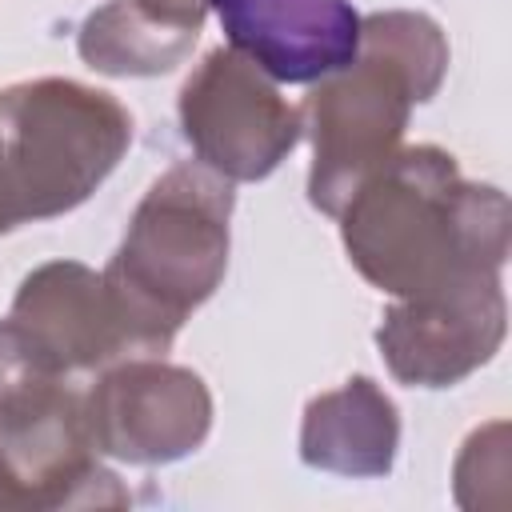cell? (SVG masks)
<instances>
[{"mask_svg":"<svg viewBox=\"0 0 512 512\" xmlns=\"http://www.w3.org/2000/svg\"><path fill=\"white\" fill-rule=\"evenodd\" d=\"M396 448V404L368 376H352L336 392H324L304 408L300 456L308 468L336 476H384L392 472Z\"/></svg>","mask_w":512,"mask_h":512,"instance_id":"obj_11","label":"cell"},{"mask_svg":"<svg viewBox=\"0 0 512 512\" xmlns=\"http://www.w3.org/2000/svg\"><path fill=\"white\" fill-rule=\"evenodd\" d=\"M228 48L268 80L316 84L360 52V12L348 0H204Z\"/></svg>","mask_w":512,"mask_h":512,"instance_id":"obj_9","label":"cell"},{"mask_svg":"<svg viewBox=\"0 0 512 512\" xmlns=\"http://www.w3.org/2000/svg\"><path fill=\"white\" fill-rule=\"evenodd\" d=\"M20 220V204H16V192H12V176H8V164H4V152H0V232H12Z\"/></svg>","mask_w":512,"mask_h":512,"instance_id":"obj_15","label":"cell"},{"mask_svg":"<svg viewBox=\"0 0 512 512\" xmlns=\"http://www.w3.org/2000/svg\"><path fill=\"white\" fill-rule=\"evenodd\" d=\"M232 188L204 164L168 168L136 204L104 284L132 352H164L228 268Z\"/></svg>","mask_w":512,"mask_h":512,"instance_id":"obj_3","label":"cell"},{"mask_svg":"<svg viewBox=\"0 0 512 512\" xmlns=\"http://www.w3.org/2000/svg\"><path fill=\"white\" fill-rule=\"evenodd\" d=\"M180 128L216 176L264 180L296 148L304 116L252 60L216 48L180 88Z\"/></svg>","mask_w":512,"mask_h":512,"instance_id":"obj_6","label":"cell"},{"mask_svg":"<svg viewBox=\"0 0 512 512\" xmlns=\"http://www.w3.org/2000/svg\"><path fill=\"white\" fill-rule=\"evenodd\" d=\"M0 448L36 508H120L128 492L92 460L84 396L8 316L0 320Z\"/></svg>","mask_w":512,"mask_h":512,"instance_id":"obj_5","label":"cell"},{"mask_svg":"<svg viewBox=\"0 0 512 512\" xmlns=\"http://www.w3.org/2000/svg\"><path fill=\"white\" fill-rule=\"evenodd\" d=\"M96 452L128 464H172L196 452L212 428V396L192 368L128 360L108 368L84 396Z\"/></svg>","mask_w":512,"mask_h":512,"instance_id":"obj_7","label":"cell"},{"mask_svg":"<svg viewBox=\"0 0 512 512\" xmlns=\"http://www.w3.org/2000/svg\"><path fill=\"white\" fill-rule=\"evenodd\" d=\"M504 320L508 304L500 276H488L440 300H400L384 312L376 344L396 380L448 388L496 356Z\"/></svg>","mask_w":512,"mask_h":512,"instance_id":"obj_8","label":"cell"},{"mask_svg":"<svg viewBox=\"0 0 512 512\" xmlns=\"http://www.w3.org/2000/svg\"><path fill=\"white\" fill-rule=\"evenodd\" d=\"M12 320L64 376L132 352L128 324L104 272H92L80 260H52L28 272L12 300Z\"/></svg>","mask_w":512,"mask_h":512,"instance_id":"obj_10","label":"cell"},{"mask_svg":"<svg viewBox=\"0 0 512 512\" xmlns=\"http://www.w3.org/2000/svg\"><path fill=\"white\" fill-rule=\"evenodd\" d=\"M484 476V484L492 488V508H500L508 500V424L496 420L480 432L468 436L460 460H456V500L468 496V488Z\"/></svg>","mask_w":512,"mask_h":512,"instance_id":"obj_13","label":"cell"},{"mask_svg":"<svg viewBox=\"0 0 512 512\" xmlns=\"http://www.w3.org/2000/svg\"><path fill=\"white\" fill-rule=\"evenodd\" d=\"M448 72V40L424 12H372L360 20V52L308 96L312 172L308 196L336 216L348 196L400 148L412 104L436 96Z\"/></svg>","mask_w":512,"mask_h":512,"instance_id":"obj_2","label":"cell"},{"mask_svg":"<svg viewBox=\"0 0 512 512\" xmlns=\"http://www.w3.org/2000/svg\"><path fill=\"white\" fill-rule=\"evenodd\" d=\"M132 144L128 108L88 84L44 76L0 92V152L20 220L84 204Z\"/></svg>","mask_w":512,"mask_h":512,"instance_id":"obj_4","label":"cell"},{"mask_svg":"<svg viewBox=\"0 0 512 512\" xmlns=\"http://www.w3.org/2000/svg\"><path fill=\"white\" fill-rule=\"evenodd\" d=\"M200 28H188L144 0H112L96 8L80 28V56L108 76H156L176 68Z\"/></svg>","mask_w":512,"mask_h":512,"instance_id":"obj_12","label":"cell"},{"mask_svg":"<svg viewBox=\"0 0 512 512\" xmlns=\"http://www.w3.org/2000/svg\"><path fill=\"white\" fill-rule=\"evenodd\" d=\"M348 260L400 300H440L488 276L508 256V200L468 184L444 148H396L336 212Z\"/></svg>","mask_w":512,"mask_h":512,"instance_id":"obj_1","label":"cell"},{"mask_svg":"<svg viewBox=\"0 0 512 512\" xmlns=\"http://www.w3.org/2000/svg\"><path fill=\"white\" fill-rule=\"evenodd\" d=\"M0 508H36L32 488L24 484V476L12 468V460L0 448Z\"/></svg>","mask_w":512,"mask_h":512,"instance_id":"obj_14","label":"cell"}]
</instances>
